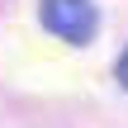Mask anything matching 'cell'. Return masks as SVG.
<instances>
[{"mask_svg":"<svg viewBox=\"0 0 128 128\" xmlns=\"http://www.w3.org/2000/svg\"><path fill=\"white\" fill-rule=\"evenodd\" d=\"M38 19H43V28H48V33H57V38H62V43H71V48L90 43V38H95V28H100V10H95L90 0H43Z\"/></svg>","mask_w":128,"mask_h":128,"instance_id":"6da1fadb","label":"cell"},{"mask_svg":"<svg viewBox=\"0 0 128 128\" xmlns=\"http://www.w3.org/2000/svg\"><path fill=\"white\" fill-rule=\"evenodd\" d=\"M119 86L128 90V48H124V57H119Z\"/></svg>","mask_w":128,"mask_h":128,"instance_id":"7a4b0ae2","label":"cell"}]
</instances>
